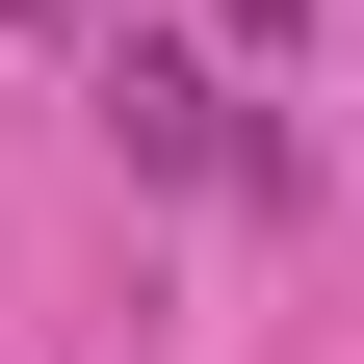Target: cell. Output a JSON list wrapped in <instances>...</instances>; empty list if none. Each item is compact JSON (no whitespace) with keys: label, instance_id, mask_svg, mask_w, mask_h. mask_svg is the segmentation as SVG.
<instances>
[{"label":"cell","instance_id":"obj_1","mask_svg":"<svg viewBox=\"0 0 364 364\" xmlns=\"http://www.w3.org/2000/svg\"><path fill=\"white\" fill-rule=\"evenodd\" d=\"M105 130H130L156 182H260V130L208 105V53H156V26H105Z\"/></svg>","mask_w":364,"mask_h":364},{"label":"cell","instance_id":"obj_2","mask_svg":"<svg viewBox=\"0 0 364 364\" xmlns=\"http://www.w3.org/2000/svg\"><path fill=\"white\" fill-rule=\"evenodd\" d=\"M208 26H260V53H287V26H312V0H208Z\"/></svg>","mask_w":364,"mask_h":364},{"label":"cell","instance_id":"obj_3","mask_svg":"<svg viewBox=\"0 0 364 364\" xmlns=\"http://www.w3.org/2000/svg\"><path fill=\"white\" fill-rule=\"evenodd\" d=\"M0 26H105V0H0Z\"/></svg>","mask_w":364,"mask_h":364}]
</instances>
